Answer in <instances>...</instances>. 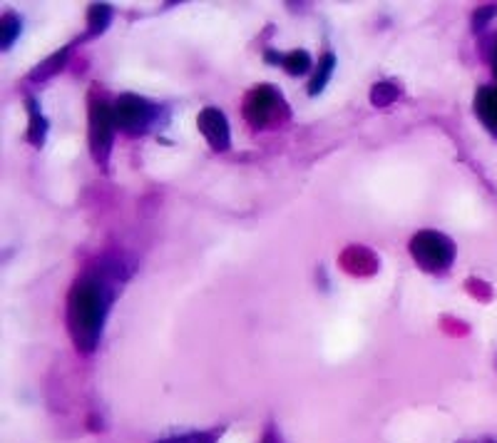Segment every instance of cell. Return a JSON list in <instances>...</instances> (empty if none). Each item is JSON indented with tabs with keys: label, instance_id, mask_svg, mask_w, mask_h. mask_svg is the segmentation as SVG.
I'll return each mask as SVG.
<instances>
[{
	"label": "cell",
	"instance_id": "1",
	"mask_svg": "<svg viewBox=\"0 0 497 443\" xmlns=\"http://www.w3.org/2000/svg\"><path fill=\"white\" fill-rule=\"evenodd\" d=\"M107 291L97 279H80L68 299V324L77 349L93 351L102 334L107 314Z\"/></svg>",
	"mask_w": 497,
	"mask_h": 443
},
{
	"label": "cell",
	"instance_id": "2",
	"mask_svg": "<svg viewBox=\"0 0 497 443\" xmlns=\"http://www.w3.org/2000/svg\"><path fill=\"white\" fill-rule=\"evenodd\" d=\"M411 254L413 259L423 269H430V272H438V269H445L452 264V257H455V247L452 242L440 234V232H420L415 234L413 242H411Z\"/></svg>",
	"mask_w": 497,
	"mask_h": 443
},
{
	"label": "cell",
	"instance_id": "3",
	"mask_svg": "<svg viewBox=\"0 0 497 443\" xmlns=\"http://www.w3.org/2000/svg\"><path fill=\"white\" fill-rule=\"evenodd\" d=\"M115 115L112 108H107L102 100L90 103V147L97 162H107L110 147H112V135H115Z\"/></svg>",
	"mask_w": 497,
	"mask_h": 443
},
{
	"label": "cell",
	"instance_id": "4",
	"mask_svg": "<svg viewBox=\"0 0 497 443\" xmlns=\"http://www.w3.org/2000/svg\"><path fill=\"white\" fill-rule=\"evenodd\" d=\"M112 115H115V125H118L122 132H143L147 130V125L152 122L154 118V108L137 95H122L115 103L112 108Z\"/></svg>",
	"mask_w": 497,
	"mask_h": 443
},
{
	"label": "cell",
	"instance_id": "5",
	"mask_svg": "<svg viewBox=\"0 0 497 443\" xmlns=\"http://www.w3.org/2000/svg\"><path fill=\"white\" fill-rule=\"evenodd\" d=\"M279 105H281L279 95L273 93L269 85H261V87H254L247 95V100H244V118L254 127H261V125H266L276 115Z\"/></svg>",
	"mask_w": 497,
	"mask_h": 443
},
{
	"label": "cell",
	"instance_id": "6",
	"mask_svg": "<svg viewBox=\"0 0 497 443\" xmlns=\"http://www.w3.org/2000/svg\"><path fill=\"white\" fill-rule=\"evenodd\" d=\"M200 130L209 140L214 150H226L229 147V122L224 112L216 108H204L200 112Z\"/></svg>",
	"mask_w": 497,
	"mask_h": 443
},
{
	"label": "cell",
	"instance_id": "7",
	"mask_svg": "<svg viewBox=\"0 0 497 443\" xmlns=\"http://www.w3.org/2000/svg\"><path fill=\"white\" fill-rule=\"evenodd\" d=\"M475 110L477 118L483 120L487 130L497 135V90L495 87H483L477 97H475Z\"/></svg>",
	"mask_w": 497,
	"mask_h": 443
},
{
	"label": "cell",
	"instance_id": "8",
	"mask_svg": "<svg viewBox=\"0 0 497 443\" xmlns=\"http://www.w3.org/2000/svg\"><path fill=\"white\" fill-rule=\"evenodd\" d=\"M333 65H336V58H333L331 53L323 55V61H321L319 65V72L314 75V80H311V85H308V93H311V95H319L321 90L326 87V83H329V78H331L333 72Z\"/></svg>",
	"mask_w": 497,
	"mask_h": 443
},
{
	"label": "cell",
	"instance_id": "9",
	"mask_svg": "<svg viewBox=\"0 0 497 443\" xmlns=\"http://www.w3.org/2000/svg\"><path fill=\"white\" fill-rule=\"evenodd\" d=\"M28 108H30V132H28V140L40 147L43 140H45V120H43V115L37 112L36 100H28Z\"/></svg>",
	"mask_w": 497,
	"mask_h": 443
},
{
	"label": "cell",
	"instance_id": "10",
	"mask_svg": "<svg viewBox=\"0 0 497 443\" xmlns=\"http://www.w3.org/2000/svg\"><path fill=\"white\" fill-rule=\"evenodd\" d=\"M281 65H284L291 75H301V72H306L308 68H311V58H308L306 50H294V53L284 55Z\"/></svg>",
	"mask_w": 497,
	"mask_h": 443
},
{
	"label": "cell",
	"instance_id": "11",
	"mask_svg": "<svg viewBox=\"0 0 497 443\" xmlns=\"http://www.w3.org/2000/svg\"><path fill=\"white\" fill-rule=\"evenodd\" d=\"M18 33H20V21L12 12L3 15V21H0V43H3V48H11Z\"/></svg>",
	"mask_w": 497,
	"mask_h": 443
},
{
	"label": "cell",
	"instance_id": "12",
	"mask_svg": "<svg viewBox=\"0 0 497 443\" xmlns=\"http://www.w3.org/2000/svg\"><path fill=\"white\" fill-rule=\"evenodd\" d=\"M112 18V11L107 5H93L90 15H87V25H90V33H102Z\"/></svg>",
	"mask_w": 497,
	"mask_h": 443
},
{
	"label": "cell",
	"instance_id": "13",
	"mask_svg": "<svg viewBox=\"0 0 497 443\" xmlns=\"http://www.w3.org/2000/svg\"><path fill=\"white\" fill-rule=\"evenodd\" d=\"M398 95H401V90L393 83H379L373 87V93H371V100H373V105L383 108V105H391Z\"/></svg>",
	"mask_w": 497,
	"mask_h": 443
},
{
	"label": "cell",
	"instance_id": "14",
	"mask_svg": "<svg viewBox=\"0 0 497 443\" xmlns=\"http://www.w3.org/2000/svg\"><path fill=\"white\" fill-rule=\"evenodd\" d=\"M165 443H212V439H207V436H182V439H172V441Z\"/></svg>",
	"mask_w": 497,
	"mask_h": 443
},
{
	"label": "cell",
	"instance_id": "15",
	"mask_svg": "<svg viewBox=\"0 0 497 443\" xmlns=\"http://www.w3.org/2000/svg\"><path fill=\"white\" fill-rule=\"evenodd\" d=\"M495 12H497L495 5H487V11L477 12V15H475V23H477V25H480V23H485L487 18H490V15H495Z\"/></svg>",
	"mask_w": 497,
	"mask_h": 443
},
{
	"label": "cell",
	"instance_id": "16",
	"mask_svg": "<svg viewBox=\"0 0 497 443\" xmlns=\"http://www.w3.org/2000/svg\"><path fill=\"white\" fill-rule=\"evenodd\" d=\"M264 443H276V441H272V439H266V441H264Z\"/></svg>",
	"mask_w": 497,
	"mask_h": 443
},
{
	"label": "cell",
	"instance_id": "17",
	"mask_svg": "<svg viewBox=\"0 0 497 443\" xmlns=\"http://www.w3.org/2000/svg\"><path fill=\"white\" fill-rule=\"evenodd\" d=\"M495 61H497V45H495Z\"/></svg>",
	"mask_w": 497,
	"mask_h": 443
},
{
	"label": "cell",
	"instance_id": "18",
	"mask_svg": "<svg viewBox=\"0 0 497 443\" xmlns=\"http://www.w3.org/2000/svg\"><path fill=\"white\" fill-rule=\"evenodd\" d=\"M495 75H497V68H495Z\"/></svg>",
	"mask_w": 497,
	"mask_h": 443
},
{
	"label": "cell",
	"instance_id": "19",
	"mask_svg": "<svg viewBox=\"0 0 497 443\" xmlns=\"http://www.w3.org/2000/svg\"><path fill=\"white\" fill-rule=\"evenodd\" d=\"M487 443H493V441H487Z\"/></svg>",
	"mask_w": 497,
	"mask_h": 443
}]
</instances>
